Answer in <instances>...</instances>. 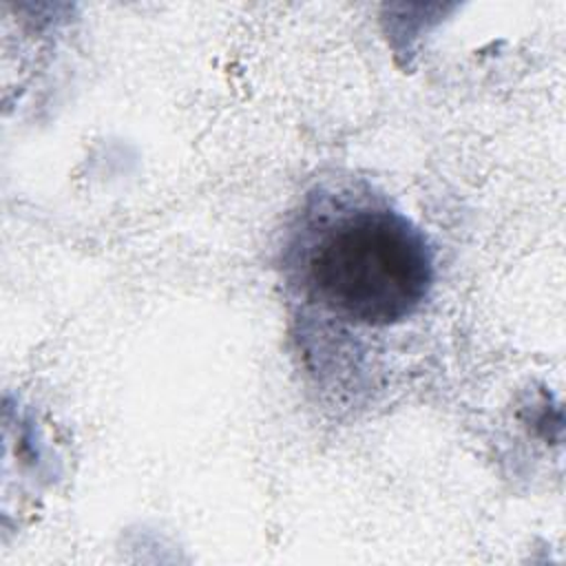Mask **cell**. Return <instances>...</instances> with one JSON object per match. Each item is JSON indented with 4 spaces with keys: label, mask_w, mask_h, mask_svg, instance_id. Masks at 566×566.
I'll list each match as a JSON object with an SVG mask.
<instances>
[{
    "label": "cell",
    "mask_w": 566,
    "mask_h": 566,
    "mask_svg": "<svg viewBox=\"0 0 566 566\" xmlns=\"http://www.w3.org/2000/svg\"><path fill=\"white\" fill-rule=\"evenodd\" d=\"M294 268L310 301L360 327L413 316L436 276L424 232L402 212L367 201L321 214L303 232Z\"/></svg>",
    "instance_id": "obj_1"
}]
</instances>
